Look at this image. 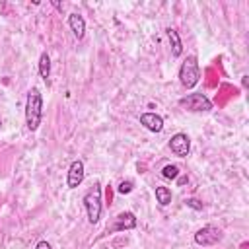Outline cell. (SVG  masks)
Returning a JSON list of instances; mask_svg holds the SVG:
<instances>
[{
  "label": "cell",
  "instance_id": "cell-4",
  "mask_svg": "<svg viewBox=\"0 0 249 249\" xmlns=\"http://www.w3.org/2000/svg\"><path fill=\"white\" fill-rule=\"evenodd\" d=\"M179 105L183 109H187V111H193V113H206V111L212 109V101L204 93H200V91L189 93V95L181 97L179 99Z\"/></svg>",
  "mask_w": 249,
  "mask_h": 249
},
{
  "label": "cell",
  "instance_id": "cell-3",
  "mask_svg": "<svg viewBox=\"0 0 249 249\" xmlns=\"http://www.w3.org/2000/svg\"><path fill=\"white\" fill-rule=\"evenodd\" d=\"M179 80H181L183 88H187V89H191V88H195L198 84L200 68H198V60H196L195 54H191V56H187L183 60V64L179 68Z\"/></svg>",
  "mask_w": 249,
  "mask_h": 249
},
{
  "label": "cell",
  "instance_id": "cell-5",
  "mask_svg": "<svg viewBox=\"0 0 249 249\" xmlns=\"http://www.w3.org/2000/svg\"><path fill=\"white\" fill-rule=\"evenodd\" d=\"M220 239H222V231L218 228H214V226H204V228H200L195 233V243L196 245H202V247L216 245Z\"/></svg>",
  "mask_w": 249,
  "mask_h": 249
},
{
  "label": "cell",
  "instance_id": "cell-7",
  "mask_svg": "<svg viewBox=\"0 0 249 249\" xmlns=\"http://www.w3.org/2000/svg\"><path fill=\"white\" fill-rule=\"evenodd\" d=\"M136 216L132 214V212H128V210H124V212H121L117 218H115V222H113V226L111 228H107V231H124V230H134L136 228Z\"/></svg>",
  "mask_w": 249,
  "mask_h": 249
},
{
  "label": "cell",
  "instance_id": "cell-17",
  "mask_svg": "<svg viewBox=\"0 0 249 249\" xmlns=\"http://www.w3.org/2000/svg\"><path fill=\"white\" fill-rule=\"evenodd\" d=\"M35 249H51V243L49 241H39Z\"/></svg>",
  "mask_w": 249,
  "mask_h": 249
},
{
  "label": "cell",
  "instance_id": "cell-9",
  "mask_svg": "<svg viewBox=\"0 0 249 249\" xmlns=\"http://www.w3.org/2000/svg\"><path fill=\"white\" fill-rule=\"evenodd\" d=\"M140 124L148 128L150 132H161L163 130V119L158 113H142L140 115Z\"/></svg>",
  "mask_w": 249,
  "mask_h": 249
},
{
  "label": "cell",
  "instance_id": "cell-13",
  "mask_svg": "<svg viewBox=\"0 0 249 249\" xmlns=\"http://www.w3.org/2000/svg\"><path fill=\"white\" fill-rule=\"evenodd\" d=\"M156 200L161 206H167L171 202V191L167 187H156Z\"/></svg>",
  "mask_w": 249,
  "mask_h": 249
},
{
  "label": "cell",
  "instance_id": "cell-12",
  "mask_svg": "<svg viewBox=\"0 0 249 249\" xmlns=\"http://www.w3.org/2000/svg\"><path fill=\"white\" fill-rule=\"evenodd\" d=\"M39 74H41V78H43L45 82H47L49 76H51V58H49L47 53H43V54L39 56Z\"/></svg>",
  "mask_w": 249,
  "mask_h": 249
},
{
  "label": "cell",
  "instance_id": "cell-6",
  "mask_svg": "<svg viewBox=\"0 0 249 249\" xmlns=\"http://www.w3.org/2000/svg\"><path fill=\"white\" fill-rule=\"evenodd\" d=\"M169 150L177 156V158H187L189 150H191V138L185 132H177L171 136L169 140Z\"/></svg>",
  "mask_w": 249,
  "mask_h": 249
},
{
  "label": "cell",
  "instance_id": "cell-11",
  "mask_svg": "<svg viewBox=\"0 0 249 249\" xmlns=\"http://www.w3.org/2000/svg\"><path fill=\"white\" fill-rule=\"evenodd\" d=\"M167 37H169V43H171V54H173V56H181V53H183V43H181V37H179L177 29L169 27V29H167Z\"/></svg>",
  "mask_w": 249,
  "mask_h": 249
},
{
  "label": "cell",
  "instance_id": "cell-2",
  "mask_svg": "<svg viewBox=\"0 0 249 249\" xmlns=\"http://www.w3.org/2000/svg\"><path fill=\"white\" fill-rule=\"evenodd\" d=\"M84 206L88 212V222L89 224H97L101 218V185L93 183V187L84 195Z\"/></svg>",
  "mask_w": 249,
  "mask_h": 249
},
{
  "label": "cell",
  "instance_id": "cell-16",
  "mask_svg": "<svg viewBox=\"0 0 249 249\" xmlns=\"http://www.w3.org/2000/svg\"><path fill=\"white\" fill-rule=\"evenodd\" d=\"M185 204H187L189 208H193V210H202V208H204L198 198H185Z\"/></svg>",
  "mask_w": 249,
  "mask_h": 249
},
{
  "label": "cell",
  "instance_id": "cell-1",
  "mask_svg": "<svg viewBox=\"0 0 249 249\" xmlns=\"http://www.w3.org/2000/svg\"><path fill=\"white\" fill-rule=\"evenodd\" d=\"M43 117V97L37 88L29 89L27 101H25V123L29 130H37Z\"/></svg>",
  "mask_w": 249,
  "mask_h": 249
},
{
  "label": "cell",
  "instance_id": "cell-10",
  "mask_svg": "<svg viewBox=\"0 0 249 249\" xmlns=\"http://www.w3.org/2000/svg\"><path fill=\"white\" fill-rule=\"evenodd\" d=\"M68 25H70V31L74 33L76 39H82L86 35V21L80 14H70L68 16Z\"/></svg>",
  "mask_w": 249,
  "mask_h": 249
},
{
  "label": "cell",
  "instance_id": "cell-18",
  "mask_svg": "<svg viewBox=\"0 0 249 249\" xmlns=\"http://www.w3.org/2000/svg\"><path fill=\"white\" fill-rule=\"evenodd\" d=\"M0 124H2V121H0Z\"/></svg>",
  "mask_w": 249,
  "mask_h": 249
},
{
  "label": "cell",
  "instance_id": "cell-15",
  "mask_svg": "<svg viewBox=\"0 0 249 249\" xmlns=\"http://www.w3.org/2000/svg\"><path fill=\"white\" fill-rule=\"evenodd\" d=\"M132 189H134V183H132V181H121L119 187H117V193H121V195H128Z\"/></svg>",
  "mask_w": 249,
  "mask_h": 249
},
{
  "label": "cell",
  "instance_id": "cell-14",
  "mask_svg": "<svg viewBox=\"0 0 249 249\" xmlns=\"http://www.w3.org/2000/svg\"><path fill=\"white\" fill-rule=\"evenodd\" d=\"M161 175L165 177V179H177V175H179V167L177 165H165L163 169H161Z\"/></svg>",
  "mask_w": 249,
  "mask_h": 249
},
{
  "label": "cell",
  "instance_id": "cell-8",
  "mask_svg": "<svg viewBox=\"0 0 249 249\" xmlns=\"http://www.w3.org/2000/svg\"><path fill=\"white\" fill-rule=\"evenodd\" d=\"M84 181V161L82 160H74L68 167V177H66V185L68 189H76L80 187Z\"/></svg>",
  "mask_w": 249,
  "mask_h": 249
}]
</instances>
